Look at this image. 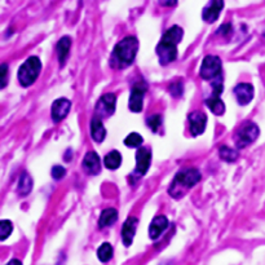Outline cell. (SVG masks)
<instances>
[{"label": "cell", "instance_id": "9a60e30c", "mask_svg": "<svg viewBox=\"0 0 265 265\" xmlns=\"http://www.w3.org/2000/svg\"><path fill=\"white\" fill-rule=\"evenodd\" d=\"M167 226H168V219L166 216L159 215V216L154 217V220L151 221L150 226H149V237L153 241H155L167 229Z\"/></svg>", "mask_w": 265, "mask_h": 265}, {"label": "cell", "instance_id": "52a82bcc", "mask_svg": "<svg viewBox=\"0 0 265 265\" xmlns=\"http://www.w3.org/2000/svg\"><path fill=\"white\" fill-rule=\"evenodd\" d=\"M148 90V85L145 81H139L133 85V88L131 90V96H130V110L133 113H140L142 110L144 106V96L145 92Z\"/></svg>", "mask_w": 265, "mask_h": 265}, {"label": "cell", "instance_id": "ac0fdd59", "mask_svg": "<svg viewBox=\"0 0 265 265\" xmlns=\"http://www.w3.org/2000/svg\"><path fill=\"white\" fill-rule=\"evenodd\" d=\"M91 136H92V139L96 142H103L105 140V127H104L103 121L99 117H96V115L91 121Z\"/></svg>", "mask_w": 265, "mask_h": 265}, {"label": "cell", "instance_id": "277c9868", "mask_svg": "<svg viewBox=\"0 0 265 265\" xmlns=\"http://www.w3.org/2000/svg\"><path fill=\"white\" fill-rule=\"evenodd\" d=\"M40 70H42L40 58L36 56H31L18 69V81L21 83L22 87H30L39 76Z\"/></svg>", "mask_w": 265, "mask_h": 265}, {"label": "cell", "instance_id": "484cf974", "mask_svg": "<svg viewBox=\"0 0 265 265\" xmlns=\"http://www.w3.org/2000/svg\"><path fill=\"white\" fill-rule=\"evenodd\" d=\"M12 229L13 225L11 221L2 220V223H0V239H2V241H6L9 235H11V233H12Z\"/></svg>", "mask_w": 265, "mask_h": 265}, {"label": "cell", "instance_id": "e0dca14e", "mask_svg": "<svg viewBox=\"0 0 265 265\" xmlns=\"http://www.w3.org/2000/svg\"><path fill=\"white\" fill-rule=\"evenodd\" d=\"M70 48H71V38L70 36H63V38L58 40L56 51H57L58 62H60L61 66H63L65 62H66L67 57H69Z\"/></svg>", "mask_w": 265, "mask_h": 265}, {"label": "cell", "instance_id": "8992f818", "mask_svg": "<svg viewBox=\"0 0 265 265\" xmlns=\"http://www.w3.org/2000/svg\"><path fill=\"white\" fill-rule=\"evenodd\" d=\"M221 70H223V65H221L220 57L210 54L203 58L199 75L206 80H214V79L221 76Z\"/></svg>", "mask_w": 265, "mask_h": 265}, {"label": "cell", "instance_id": "9c48e42d", "mask_svg": "<svg viewBox=\"0 0 265 265\" xmlns=\"http://www.w3.org/2000/svg\"><path fill=\"white\" fill-rule=\"evenodd\" d=\"M188 119H189L190 133H192V135L199 136L205 132L206 124H207V117H206L205 113L202 112L190 113Z\"/></svg>", "mask_w": 265, "mask_h": 265}, {"label": "cell", "instance_id": "7402d4cb", "mask_svg": "<svg viewBox=\"0 0 265 265\" xmlns=\"http://www.w3.org/2000/svg\"><path fill=\"white\" fill-rule=\"evenodd\" d=\"M206 105L215 115H223L225 113V104L221 101L220 97H208L206 100Z\"/></svg>", "mask_w": 265, "mask_h": 265}, {"label": "cell", "instance_id": "4316f807", "mask_svg": "<svg viewBox=\"0 0 265 265\" xmlns=\"http://www.w3.org/2000/svg\"><path fill=\"white\" fill-rule=\"evenodd\" d=\"M146 123H148V126L150 127V130L153 131V132H155V131L159 128V126L162 124V117H160L159 114H154V115H150V117L148 118V121H146Z\"/></svg>", "mask_w": 265, "mask_h": 265}, {"label": "cell", "instance_id": "d4e9b609", "mask_svg": "<svg viewBox=\"0 0 265 265\" xmlns=\"http://www.w3.org/2000/svg\"><path fill=\"white\" fill-rule=\"evenodd\" d=\"M142 142H144V139L141 137V135L136 132L130 133V135L124 139V145L128 146V148H139Z\"/></svg>", "mask_w": 265, "mask_h": 265}, {"label": "cell", "instance_id": "4fadbf2b", "mask_svg": "<svg viewBox=\"0 0 265 265\" xmlns=\"http://www.w3.org/2000/svg\"><path fill=\"white\" fill-rule=\"evenodd\" d=\"M81 166L88 175H99L101 171V160H100L99 154L95 151H88L84 155Z\"/></svg>", "mask_w": 265, "mask_h": 265}, {"label": "cell", "instance_id": "f546056e", "mask_svg": "<svg viewBox=\"0 0 265 265\" xmlns=\"http://www.w3.org/2000/svg\"><path fill=\"white\" fill-rule=\"evenodd\" d=\"M7 79H8V65L3 63L2 65V88H6L7 85Z\"/></svg>", "mask_w": 265, "mask_h": 265}, {"label": "cell", "instance_id": "2e32d148", "mask_svg": "<svg viewBox=\"0 0 265 265\" xmlns=\"http://www.w3.org/2000/svg\"><path fill=\"white\" fill-rule=\"evenodd\" d=\"M223 8L224 2H221V0L220 2H210V4L203 9L202 18L206 22H208V24H214L217 18H219V15H220Z\"/></svg>", "mask_w": 265, "mask_h": 265}, {"label": "cell", "instance_id": "ffe728a7", "mask_svg": "<svg viewBox=\"0 0 265 265\" xmlns=\"http://www.w3.org/2000/svg\"><path fill=\"white\" fill-rule=\"evenodd\" d=\"M33 184L34 183L31 176L27 172H24L21 178H20V180H18V194L20 196H27L33 190Z\"/></svg>", "mask_w": 265, "mask_h": 265}, {"label": "cell", "instance_id": "cb8c5ba5", "mask_svg": "<svg viewBox=\"0 0 265 265\" xmlns=\"http://www.w3.org/2000/svg\"><path fill=\"white\" fill-rule=\"evenodd\" d=\"M97 256H99L100 261L108 262L109 260L113 257V247L110 243H103L97 250Z\"/></svg>", "mask_w": 265, "mask_h": 265}, {"label": "cell", "instance_id": "8fae6325", "mask_svg": "<svg viewBox=\"0 0 265 265\" xmlns=\"http://www.w3.org/2000/svg\"><path fill=\"white\" fill-rule=\"evenodd\" d=\"M151 163V150L149 148H139L136 153V172L145 175L149 171Z\"/></svg>", "mask_w": 265, "mask_h": 265}, {"label": "cell", "instance_id": "1f68e13d", "mask_svg": "<svg viewBox=\"0 0 265 265\" xmlns=\"http://www.w3.org/2000/svg\"><path fill=\"white\" fill-rule=\"evenodd\" d=\"M7 265H22V262L17 259H13V260H11V261H9Z\"/></svg>", "mask_w": 265, "mask_h": 265}, {"label": "cell", "instance_id": "6da1fadb", "mask_svg": "<svg viewBox=\"0 0 265 265\" xmlns=\"http://www.w3.org/2000/svg\"><path fill=\"white\" fill-rule=\"evenodd\" d=\"M184 31L180 26L169 27L163 34L159 44L157 45V54L160 65H168L178 58V44L183 39Z\"/></svg>", "mask_w": 265, "mask_h": 265}, {"label": "cell", "instance_id": "4dcf8cb0", "mask_svg": "<svg viewBox=\"0 0 265 265\" xmlns=\"http://www.w3.org/2000/svg\"><path fill=\"white\" fill-rule=\"evenodd\" d=\"M160 4H162V6H176V4H178V2H175V0H173V2H159Z\"/></svg>", "mask_w": 265, "mask_h": 265}, {"label": "cell", "instance_id": "7a4b0ae2", "mask_svg": "<svg viewBox=\"0 0 265 265\" xmlns=\"http://www.w3.org/2000/svg\"><path fill=\"white\" fill-rule=\"evenodd\" d=\"M202 176L197 168H184L179 171L169 185L168 193L175 199H180L201 181Z\"/></svg>", "mask_w": 265, "mask_h": 265}, {"label": "cell", "instance_id": "83f0119b", "mask_svg": "<svg viewBox=\"0 0 265 265\" xmlns=\"http://www.w3.org/2000/svg\"><path fill=\"white\" fill-rule=\"evenodd\" d=\"M169 92L173 97H181L183 96V92H184V85L181 83L180 80L179 81H173L169 85Z\"/></svg>", "mask_w": 265, "mask_h": 265}, {"label": "cell", "instance_id": "5b68a950", "mask_svg": "<svg viewBox=\"0 0 265 265\" xmlns=\"http://www.w3.org/2000/svg\"><path fill=\"white\" fill-rule=\"evenodd\" d=\"M260 130L259 127L253 122H244L239 127L238 132L235 135V146L238 149H243L248 145L252 144L259 137Z\"/></svg>", "mask_w": 265, "mask_h": 265}, {"label": "cell", "instance_id": "603a6c76", "mask_svg": "<svg viewBox=\"0 0 265 265\" xmlns=\"http://www.w3.org/2000/svg\"><path fill=\"white\" fill-rule=\"evenodd\" d=\"M219 155H220V158L223 160H225V162H235V160L238 159L239 157V153L237 149H233V148H229V146H221L220 149H219Z\"/></svg>", "mask_w": 265, "mask_h": 265}, {"label": "cell", "instance_id": "ba28073f", "mask_svg": "<svg viewBox=\"0 0 265 265\" xmlns=\"http://www.w3.org/2000/svg\"><path fill=\"white\" fill-rule=\"evenodd\" d=\"M117 105V96L114 94H106L101 96L96 105V117L100 119L103 117H110L114 114Z\"/></svg>", "mask_w": 265, "mask_h": 265}, {"label": "cell", "instance_id": "30bf717a", "mask_svg": "<svg viewBox=\"0 0 265 265\" xmlns=\"http://www.w3.org/2000/svg\"><path fill=\"white\" fill-rule=\"evenodd\" d=\"M70 109H71V103H70L67 99H57L52 104V119H53L56 123L63 121L65 118L69 114Z\"/></svg>", "mask_w": 265, "mask_h": 265}, {"label": "cell", "instance_id": "44dd1931", "mask_svg": "<svg viewBox=\"0 0 265 265\" xmlns=\"http://www.w3.org/2000/svg\"><path fill=\"white\" fill-rule=\"evenodd\" d=\"M104 164L109 169H117L122 164V155L119 151L113 150L109 154H106L104 158Z\"/></svg>", "mask_w": 265, "mask_h": 265}, {"label": "cell", "instance_id": "d6986e66", "mask_svg": "<svg viewBox=\"0 0 265 265\" xmlns=\"http://www.w3.org/2000/svg\"><path fill=\"white\" fill-rule=\"evenodd\" d=\"M118 219V211L115 208H106L101 212L99 219V226L100 228H106L110 226L117 221Z\"/></svg>", "mask_w": 265, "mask_h": 265}, {"label": "cell", "instance_id": "3957f363", "mask_svg": "<svg viewBox=\"0 0 265 265\" xmlns=\"http://www.w3.org/2000/svg\"><path fill=\"white\" fill-rule=\"evenodd\" d=\"M139 51V40L135 36H127L115 45L113 51V66L123 69L130 66Z\"/></svg>", "mask_w": 265, "mask_h": 265}, {"label": "cell", "instance_id": "7c38bea8", "mask_svg": "<svg viewBox=\"0 0 265 265\" xmlns=\"http://www.w3.org/2000/svg\"><path fill=\"white\" fill-rule=\"evenodd\" d=\"M233 92L238 104L242 106L248 105L253 99V87L250 83H239L238 85H235Z\"/></svg>", "mask_w": 265, "mask_h": 265}, {"label": "cell", "instance_id": "f1b7e54d", "mask_svg": "<svg viewBox=\"0 0 265 265\" xmlns=\"http://www.w3.org/2000/svg\"><path fill=\"white\" fill-rule=\"evenodd\" d=\"M65 175H66V169L63 168L62 166H54L52 168V178L54 180H61Z\"/></svg>", "mask_w": 265, "mask_h": 265}, {"label": "cell", "instance_id": "5bb4252c", "mask_svg": "<svg viewBox=\"0 0 265 265\" xmlns=\"http://www.w3.org/2000/svg\"><path fill=\"white\" fill-rule=\"evenodd\" d=\"M139 225V220L136 217H128L126 220V223L122 226V241H123L124 246H131L133 241V237L136 234V229Z\"/></svg>", "mask_w": 265, "mask_h": 265}]
</instances>
